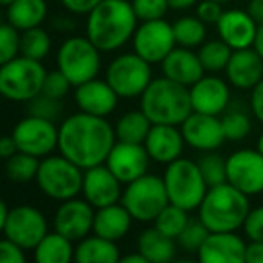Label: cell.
Returning <instances> with one entry per match:
<instances>
[{"instance_id":"1","label":"cell","mask_w":263,"mask_h":263,"mask_svg":"<svg viewBox=\"0 0 263 263\" xmlns=\"http://www.w3.org/2000/svg\"><path fill=\"white\" fill-rule=\"evenodd\" d=\"M116 141V128L106 121V117L80 110L65 117L60 124V154L83 170L105 164Z\"/></svg>"},{"instance_id":"2","label":"cell","mask_w":263,"mask_h":263,"mask_svg":"<svg viewBox=\"0 0 263 263\" xmlns=\"http://www.w3.org/2000/svg\"><path fill=\"white\" fill-rule=\"evenodd\" d=\"M136 11L128 0H103L87 15V36L101 52H114L134 38Z\"/></svg>"},{"instance_id":"3","label":"cell","mask_w":263,"mask_h":263,"mask_svg":"<svg viewBox=\"0 0 263 263\" xmlns=\"http://www.w3.org/2000/svg\"><path fill=\"white\" fill-rule=\"evenodd\" d=\"M141 110L154 124H180L187 119L191 106L190 87L170 78H155L141 96Z\"/></svg>"},{"instance_id":"4","label":"cell","mask_w":263,"mask_h":263,"mask_svg":"<svg viewBox=\"0 0 263 263\" xmlns=\"http://www.w3.org/2000/svg\"><path fill=\"white\" fill-rule=\"evenodd\" d=\"M251 211L249 197L233 184L211 186L198 208V218L209 231H238Z\"/></svg>"},{"instance_id":"5","label":"cell","mask_w":263,"mask_h":263,"mask_svg":"<svg viewBox=\"0 0 263 263\" xmlns=\"http://www.w3.org/2000/svg\"><path fill=\"white\" fill-rule=\"evenodd\" d=\"M45 76L47 70L40 60L20 54L0 67V92L8 101L27 103L44 90Z\"/></svg>"},{"instance_id":"6","label":"cell","mask_w":263,"mask_h":263,"mask_svg":"<svg viewBox=\"0 0 263 263\" xmlns=\"http://www.w3.org/2000/svg\"><path fill=\"white\" fill-rule=\"evenodd\" d=\"M85 170L74 164L65 155H47L40 161L36 175V186L45 197L65 202L76 198L83 187Z\"/></svg>"},{"instance_id":"7","label":"cell","mask_w":263,"mask_h":263,"mask_svg":"<svg viewBox=\"0 0 263 263\" xmlns=\"http://www.w3.org/2000/svg\"><path fill=\"white\" fill-rule=\"evenodd\" d=\"M162 180H164L170 202L187 209V211L200 208L209 190L208 182L198 168V162L182 157L166 164Z\"/></svg>"},{"instance_id":"8","label":"cell","mask_w":263,"mask_h":263,"mask_svg":"<svg viewBox=\"0 0 263 263\" xmlns=\"http://www.w3.org/2000/svg\"><path fill=\"white\" fill-rule=\"evenodd\" d=\"M121 204L130 211V215L137 222H154L159 213L170 204L162 177L146 173L128 182L123 190Z\"/></svg>"},{"instance_id":"9","label":"cell","mask_w":263,"mask_h":263,"mask_svg":"<svg viewBox=\"0 0 263 263\" xmlns=\"http://www.w3.org/2000/svg\"><path fill=\"white\" fill-rule=\"evenodd\" d=\"M56 63L70 83L78 87L92 78H98L101 69V51L92 44L87 34L69 36L60 45Z\"/></svg>"},{"instance_id":"10","label":"cell","mask_w":263,"mask_h":263,"mask_svg":"<svg viewBox=\"0 0 263 263\" xmlns=\"http://www.w3.org/2000/svg\"><path fill=\"white\" fill-rule=\"evenodd\" d=\"M105 80L112 85L119 98H141L152 83V63L141 58L136 51L119 54L108 63Z\"/></svg>"},{"instance_id":"11","label":"cell","mask_w":263,"mask_h":263,"mask_svg":"<svg viewBox=\"0 0 263 263\" xmlns=\"http://www.w3.org/2000/svg\"><path fill=\"white\" fill-rule=\"evenodd\" d=\"M11 136L15 137L20 152L44 159L58 148L60 126H56V121L27 114L15 124Z\"/></svg>"},{"instance_id":"12","label":"cell","mask_w":263,"mask_h":263,"mask_svg":"<svg viewBox=\"0 0 263 263\" xmlns=\"http://www.w3.org/2000/svg\"><path fill=\"white\" fill-rule=\"evenodd\" d=\"M6 238L18 243L20 247L34 249L42 241V238L49 233L47 218L34 205H15L9 211L6 222L0 226Z\"/></svg>"},{"instance_id":"13","label":"cell","mask_w":263,"mask_h":263,"mask_svg":"<svg viewBox=\"0 0 263 263\" xmlns=\"http://www.w3.org/2000/svg\"><path fill=\"white\" fill-rule=\"evenodd\" d=\"M132 45L134 51L152 65L162 63V60L177 47L173 26L164 18L141 22V26H137L134 33Z\"/></svg>"},{"instance_id":"14","label":"cell","mask_w":263,"mask_h":263,"mask_svg":"<svg viewBox=\"0 0 263 263\" xmlns=\"http://www.w3.org/2000/svg\"><path fill=\"white\" fill-rule=\"evenodd\" d=\"M227 182L247 197L263 193V154L243 148L227 157Z\"/></svg>"},{"instance_id":"15","label":"cell","mask_w":263,"mask_h":263,"mask_svg":"<svg viewBox=\"0 0 263 263\" xmlns=\"http://www.w3.org/2000/svg\"><path fill=\"white\" fill-rule=\"evenodd\" d=\"M150 154L146 146L139 143H124L116 141V144L110 150L105 164L110 168V172L117 177L123 184H128L132 180L146 175L148 166H150Z\"/></svg>"},{"instance_id":"16","label":"cell","mask_w":263,"mask_h":263,"mask_svg":"<svg viewBox=\"0 0 263 263\" xmlns=\"http://www.w3.org/2000/svg\"><path fill=\"white\" fill-rule=\"evenodd\" d=\"M94 216L96 208L87 202L80 200V198H69V200L62 202L60 208L54 213V231L62 233L72 241H80L85 236L90 234L94 229Z\"/></svg>"},{"instance_id":"17","label":"cell","mask_w":263,"mask_h":263,"mask_svg":"<svg viewBox=\"0 0 263 263\" xmlns=\"http://www.w3.org/2000/svg\"><path fill=\"white\" fill-rule=\"evenodd\" d=\"M180 130L187 146L198 152H213L227 141L222 119L211 114L191 112L187 119L180 124Z\"/></svg>"},{"instance_id":"18","label":"cell","mask_w":263,"mask_h":263,"mask_svg":"<svg viewBox=\"0 0 263 263\" xmlns=\"http://www.w3.org/2000/svg\"><path fill=\"white\" fill-rule=\"evenodd\" d=\"M121 184L123 182L110 172L108 166L98 164L85 170L81 195L96 209H99V208H105V205L121 202V197H123Z\"/></svg>"},{"instance_id":"19","label":"cell","mask_w":263,"mask_h":263,"mask_svg":"<svg viewBox=\"0 0 263 263\" xmlns=\"http://www.w3.org/2000/svg\"><path fill=\"white\" fill-rule=\"evenodd\" d=\"M247 243L236 231H211L198 249L197 258L204 263H241L245 261Z\"/></svg>"},{"instance_id":"20","label":"cell","mask_w":263,"mask_h":263,"mask_svg":"<svg viewBox=\"0 0 263 263\" xmlns=\"http://www.w3.org/2000/svg\"><path fill=\"white\" fill-rule=\"evenodd\" d=\"M74 101L81 112L108 117L116 110L117 103H119V96L106 80L92 78V80L78 85L74 90Z\"/></svg>"},{"instance_id":"21","label":"cell","mask_w":263,"mask_h":263,"mask_svg":"<svg viewBox=\"0 0 263 263\" xmlns=\"http://www.w3.org/2000/svg\"><path fill=\"white\" fill-rule=\"evenodd\" d=\"M193 112L220 116L227 108L231 99L229 81L218 76H202L190 87Z\"/></svg>"},{"instance_id":"22","label":"cell","mask_w":263,"mask_h":263,"mask_svg":"<svg viewBox=\"0 0 263 263\" xmlns=\"http://www.w3.org/2000/svg\"><path fill=\"white\" fill-rule=\"evenodd\" d=\"M223 72L229 85H233L234 88L251 90L263 78V58L252 47L236 49L231 54Z\"/></svg>"},{"instance_id":"23","label":"cell","mask_w":263,"mask_h":263,"mask_svg":"<svg viewBox=\"0 0 263 263\" xmlns=\"http://www.w3.org/2000/svg\"><path fill=\"white\" fill-rule=\"evenodd\" d=\"M220 38L229 45L233 51L236 49H247L254 44L258 24L249 15V11L243 9H227L220 16L216 24Z\"/></svg>"},{"instance_id":"24","label":"cell","mask_w":263,"mask_h":263,"mask_svg":"<svg viewBox=\"0 0 263 263\" xmlns=\"http://www.w3.org/2000/svg\"><path fill=\"white\" fill-rule=\"evenodd\" d=\"M184 144L186 141L182 130H179L177 124H152L150 134L144 141L152 161L159 164H170L177 161L182 155Z\"/></svg>"},{"instance_id":"25","label":"cell","mask_w":263,"mask_h":263,"mask_svg":"<svg viewBox=\"0 0 263 263\" xmlns=\"http://www.w3.org/2000/svg\"><path fill=\"white\" fill-rule=\"evenodd\" d=\"M162 67V76L170 78V80L177 81L180 85L191 87L197 83L202 76L205 74V69L202 65L198 52H195L190 47H182L177 45L161 63Z\"/></svg>"},{"instance_id":"26","label":"cell","mask_w":263,"mask_h":263,"mask_svg":"<svg viewBox=\"0 0 263 263\" xmlns=\"http://www.w3.org/2000/svg\"><path fill=\"white\" fill-rule=\"evenodd\" d=\"M132 220H134V216L130 215V211L121 202H116V204L96 209L92 233L99 234L106 240L119 241L121 238L128 234L132 227Z\"/></svg>"},{"instance_id":"27","label":"cell","mask_w":263,"mask_h":263,"mask_svg":"<svg viewBox=\"0 0 263 263\" xmlns=\"http://www.w3.org/2000/svg\"><path fill=\"white\" fill-rule=\"evenodd\" d=\"M47 16L45 0H13L6 6V22H9L18 31H27L40 27Z\"/></svg>"},{"instance_id":"28","label":"cell","mask_w":263,"mask_h":263,"mask_svg":"<svg viewBox=\"0 0 263 263\" xmlns=\"http://www.w3.org/2000/svg\"><path fill=\"white\" fill-rule=\"evenodd\" d=\"M137 251L148 259V263H168L175 258V240L166 236L157 227L144 229L137 238Z\"/></svg>"},{"instance_id":"29","label":"cell","mask_w":263,"mask_h":263,"mask_svg":"<svg viewBox=\"0 0 263 263\" xmlns=\"http://www.w3.org/2000/svg\"><path fill=\"white\" fill-rule=\"evenodd\" d=\"M74 259L78 263H116L121 261V252L116 241L92 234L78 241Z\"/></svg>"},{"instance_id":"30","label":"cell","mask_w":263,"mask_h":263,"mask_svg":"<svg viewBox=\"0 0 263 263\" xmlns=\"http://www.w3.org/2000/svg\"><path fill=\"white\" fill-rule=\"evenodd\" d=\"M74 241L63 236L62 233L54 231V233H47L42 241L33 249L34 252V261L36 263H69L74 258L72 247Z\"/></svg>"},{"instance_id":"31","label":"cell","mask_w":263,"mask_h":263,"mask_svg":"<svg viewBox=\"0 0 263 263\" xmlns=\"http://www.w3.org/2000/svg\"><path fill=\"white\" fill-rule=\"evenodd\" d=\"M152 121L143 110H130L123 114L116 123V137L117 141L124 143H139L144 144L148 134L152 130Z\"/></svg>"},{"instance_id":"32","label":"cell","mask_w":263,"mask_h":263,"mask_svg":"<svg viewBox=\"0 0 263 263\" xmlns=\"http://www.w3.org/2000/svg\"><path fill=\"white\" fill-rule=\"evenodd\" d=\"M40 159L26 152H16L13 157L6 159V177L15 184H27L36 180Z\"/></svg>"},{"instance_id":"33","label":"cell","mask_w":263,"mask_h":263,"mask_svg":"<svg viewBox=\"0 0 263 263\" xmlns=\"http://www.w3.org/2000/svg\"><path fill=\"white\" fill-rule=\"evenodd\" d=\"M208 24L202 22L198 16H180L175 24H173V33H175L177 45H182V47H200L205 42V29Z\"/></svg>"},{"instance_id":"34","label":"cell","mask_w":263,"mask_h":263,"mask_svg":"<svg viewBox=\"0 0 263 263\" xmlns=\"http://www.w3.org/2000/svg\"><path fill=\"white\" fill-rule=\"evenodd\" d=\"M233 54V49L222 40H209L198 47V58H200L202 65H204L205 72H220V70H226L227 63Z\"/></svg>"},{"instance_id":"35","label":"cell","mask_w":263,"mask_h":263,"mask_svg":"<svg viewBox=\"0 0 263 263\" xmlns=\"http://www.w3.org/2000/svg\"><path fill=\"white\" fill-rule=\"evenodd\" d=\"M52 40L51 34L42 27H33V29L22 31L20 38V54L33 60H44L51 52Z\"/></svg>"},{"instance_id":"36","label":"cell","mask_w":263,"mask_h":263,"mask_svg":"<svg viewBox=\"0 0 263 263\" xmlns=\"http://www.w3.org/2000/svg\"><path fill=\"white\" fill-rule=\"evenodd\" d=\"M187 213H190L187 209H184V208H180V205H175V204L170 202V204L166 205L161 213H159L157 218L154 220V226L157 227L161 233H164L166 236L177 240L179 234L184 231V227L187 226V222H190Z\"/></svg>"},{"instance_id":"37","label":"cell","mask_w":263,"mask_h":263,"mask_svg":"<svg viewBox=\"0 0 263 263\" xmlns=\"http://www.w3.org/2000/svg\"><path fill=\"white\" fill-rule=\"evenodd\" d=\"M197 162L209 187L227 182V159L215 154V150L204 152V155Z\"/></svg>"},{"instance_id":"38","label":"cell","mask_w":263,"mask_h":263,"mask_svg":"<svg viewBox=\"0 0 263 263\" xmlns=\"http://www.w3.org/2000/svg\"><path fill=\"white\" fill-rule=\"evenodd\" d=\"M222 126H223V134H226V139L233 141V143L245 139L252 130L251 117L245 112H241V110H231V112H227L222 117Z\"/></svg>"},{"instance_id":"39","label":"cell","mask_w":263,"mask_h":263,"mask_svg":"<svg viewBox=\"0 0 263 263\" xmlns=\"http://www.w3.org/2000/svg\"><path fill=\"white\" fill-rule=\"evenodd\" d=\"M209 233H211V231L205 227V223L202 222L200 218H197V220L190 218L187 226L184 227V231L179 234V238H177V243H179V247L184 249L186 252L197 254L198 249L202 247V243H204V240L208 238Z\"/></svg>"},{"instance_id":"40","label":"cell","mask_w":263,"mask_h":263,"mask_svg":"<svg viewBox=\"0 0 263 263\" xmlns=\"http://www.w3.org/2000/svg\"><path fill=\"white\" fill-rule=\"evenodd\" d=\"M26 110L31 116H38V117H44V119L56 121L62 117L63 105H62V99L51 98V96L40 92L36 98H33L31 101L26 103Z\"/></svg>"},{"instance_id":"41","label":"cell","mask_w":263,"mask_h":263,"mask_svg":"<svg viewBox=\"0 0 263 263\" xmlns=\"http://www.w3.org/2000/svg\"><path fill=\"white\" fill-rule=\"evenodd\" d=\"M20 38L22 31L13 27L9 22L0 27V63H8L20 56Z\"/></svg>"},{"instance_id":"42","label":"cell","mask_w":263,"mask_h":263,"mask_svg":"<svg viewBox=\"0 0 263 263\" xmlns=\"http://www.w3.org/2000/svg\"><path fill=\"white\" fill-rule=\"evenodd\" d=\"M132 8L141 22H146V20L164 18L170 4L168 0H132Z\"/></svg>"},{"instance_id":"43","label":"cell","mask_w":263,"mask_h":263,"mask_svg":"<svg viewBox=\"0 0 263 263\" xmlns=\"http://www.w3.org/2000/svg\"><path fill=\"white\" fill-rule=\"evenodd\" d=\"M74 85L70 83V80L62 72L60 69L56 70H51L47 72L45 76V81H44V94L51 96V98H56V99H63L67 94L70 92Z\"/></svg>"},{"instance_id":"44","label":"cell","mask_w":263,"mask_h":263,"mask_svg":"<svg viewBox=\"0 0 263 263\" xmlns=\"http://www.w3.org/2000/svg\"><path fill=\"white\" fill-rule=\"evenodd\" d=\"M243 231L249 240L263 241V205H258L249 211L243 223Z\"/></svg>"},{"instance_id":"45","label":"cell","mask_w":263,"mask_h":263,"mask_svg":"<svg viewBox=\"0 0 263 263\" xmlns=\"http://www.w3.org/2000/svg\"><path fill=\"white\" fill-rule=\"evenodd\" d=\"M222 15H223L222 4L216 2V0H200L197 4V16L204 24H208V26L209 24L216 26Z\"/></svg>"},{"instance_id":"46","label":"cell","mask_w":263,"mask_h":263,"mask_svg":"<svg viewBox=\"0 0 263 263\" xmlns=\"http://www.w3.org/2000/svg\"><path fill=\"white\" fill-rule=\"evenodd\" d=\"M0 261L2 263H24L26 261V249L20 247L13 240L4 236L0 241Z\"/></svg>"},{"instance_id":"47","label":"cell","mask_w":263,"mask_h":263,"mask_svg":"<svg viewBox=\"0 0 263 263\" xmlns=\"http://www.w3.org/2000/svg\"><path fill=\"white\" fill-rule=\"evenodd\" d=\"M70 15H88L103 0H60Z\"/></svg>"},{"instance_id":"48","label":"cell","mask_w":263,"mask_h":263,"mask_svg":"<svg viewBox=\"0 0 263 263\" xmlns=\"http://www.w3.org/2000/svg\"><path fill=\"white\" fill-rule=\"evenodd\" d=\"M251 110L252 116L263 124V78L254 88H251Z\"/></svg>"},{"instance_id":"49","label":"cell","mask_w":263,"mask_h":263,"mask_svg":"<svg viewBox=\"0 0 263 263\" xmlns=\"http://www.w3.org/2000/svg\"><path fill=\"white\" fill-rule=\"evenodd\" d=\"M245 261L249 263H263V241L251 240L245 251Z\"/></svg>"},{"instance_id":"50","label":"cell","mask_w":263,"mask_h":263,"mask_svg":"<svg viewBox=\"0 0 263 263\" xmlns=\"http://www.w3.org/2000/svg\"><path fill=\"white\" fill-rule=\"evenodd\" d=\"M18 152V146H16V141L13 136H6L0 139V157L2 159H9Z\"/></svg>"},{"instance_id":"51","label":"cell","mask_w":263,"mask_h":263,"mask_svg":"<svg viewBox=\"0 0 263 263\" xmlns=\"http://www.w3.org/2000/svg\"><path fill=\"white\" fill-rule=\"evenodd\" d=\"M247 11L252 18L256 20V24H263V0H249Z\"/></svg>"},{"instance_id":"52","label":"cell","mask_w":263,"mask_h":263,"mask_svg":"<svg viewBox=\"0 0 263 263\" xmlns=\"http://www.w3.org/2000/svg\"><path fill=\"white\" fill-rule=\"evenodd\" d=\"M74 20L72 16H56L54 22H52V27H56L58 31H63V33H69V31L74 29Z\"/></svg>"},{"instance_id":"53","label":"cell","mask_w":263,"mask_h":263,"mask_svg":"<svg viewBox=\"0 0 263 263\" xmlns=\"http://www.w3.org/2000/svg\"><path fill=\"white\" fill-rule=\"evenodd\" d=\"M200 0H168L170 9H175V11H186V9L197 6Z\"/></svg>"},{"instance_id":"54","label":"cell","mask_w":263,"mask_h":263,"mask_svg":"<svg viewBox=\"0 0 263 263\" xmlns=\"http://www.w3.org/2000/svg\"><path fill=\"white\" fill-rule=\"evenodd\" d=\"M252 49H254V51L263 58V24H259V26H258V31H256V36H254V44H252Z\"/></svg>"},{"instance_id":"55","label":"cell","mask_w":263,"mask_h":263,"mask_svg":"<svg viewBox=\"0 0 263 263\" xmlns=\"http://www.w3.org/2000/svg\"><path fill=\"white\" fill-rule=\"evenodd\" d=\"M121 263H148V259L137 251V252H134V254L121 256Z\"/></svg>"},{"instance_id":"56","label":"cell","mask_w":263,"mask_h":263,"mask_svg":"<svg viewBox=\"0 0 263 263\" xmlns=\"http://www.w3.org/2000/svg\"><path fill=\"white\" fill-rule=\"evenodd\" d=\"M9 211H11V208H8V204H6V202H0V226L6 222Z\"/></svg>"},{"instance_id":"57","label":"cell","mask_w":263,"mask_h":263,"mask_svg":"<svg viewBox=\"0 0 263 263\" xmlns=\"http://www.w3.org/2000/svg\"><path fill=\"white\" fill-rule=\"evenodd\" d=\"M256 148H258V150L263 154V132H261V134H259V137H258V144H256Z\"/></svg>"},{"instance_id":"58","label":"cell","mask_w":263,"mask_h":263,"mask_svg":"<svg viewBox=\"0 0 263 263\" xmlns=\"http://www.w3.org/2000/svg\"><path fill=\"white\" fill-rule=\"evenodd\" d=\"M0 2H2V4H4V6H8V4H11L13 0H0Z\"/></svg>"},{"instance_id":"59","label":"cell","mask_w":263,"mask_h":263,"mask_svg":"<svg viewBox=\"0 0 263 263\" xmlns=\"http://www.w3.org/2000/svg\"><path fill=\"white\" fill-rule=\"evenodd\" d=\"M216 2H220V4H226V2H231V0H216Z\"/></svg>"},{"instance_id":"60","label":"cell","mask_w":263,"mask_h":263,"mask_svg":"<svg viewBox=\"0 0 263 263\" xmlns=\"http://www.w3.org/2000/svg\"><path fill=\"white\" fill-rule=\"evenodd\" d=\"M128 2H132V0H128Z\"/></svg>"}]
</instances>
